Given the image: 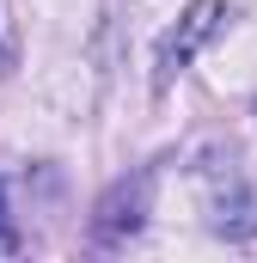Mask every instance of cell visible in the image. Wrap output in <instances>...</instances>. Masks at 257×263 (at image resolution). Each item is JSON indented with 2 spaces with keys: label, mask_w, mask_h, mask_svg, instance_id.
<instances>
[{
  "label": "cell",
  "mask_w": 257,
  "mask_h": 263,
  "mask_svg": "<svg viewBox=\"0 0 257 263\" xmlns=\"http://www.w3.org/2000/svg\"><path fill=\"white\" fill-rule=\"evenodd\" d=\"M196 184L208 190V227L227 233V239H251L257 233V190L245 184V165L227 141H208L196 153Z\"/></svg>",
  "instance_id": "obj_1"
},
{
  "label": "cell",
  "mask_w": 257,
  "mask_h": 263,
  "mask_svg": "<svg viewBox=\"0 0 257 263\" xmlns=\"http://www.w3.org/2000/svg\"><path fill=\"white\" fill-rule=\"evenodd\" d=\"M221 25H227V6H221V0H190V6H184V18L159 37L153 92H166V86H172V80L196 62V49H202V43H214V31H221Z\"/></svg>",
  "instance_id": "obj_2"
},
{
  "label": "cell",
  "mask_w": 257,
  "mask_h": 263,
  "mask_svg": "<svg viewBox=\"0 0 257 263\" xmlns=\"http://www.w3.org/2000/svg\"><path fill=\"white\" fill-rule=\"evenodd\" d=\"M147 208H153V172H135V178H117L98 208H92V239L98 245H123L147 227Z\"/></svg>",
  "instance_id": "obj_3"
},
{
  "label": "cell",
  "mask_w": 257,
  "mask_h": 263,
  "mask_svg": "<svg viewBox=\"0 0 257 263\" xmlns=\"http://www.w3.org/2000/svg\"><path fill=\"white\" fill-rule=\"evenodd\" d=\"M12 245H19V233L6 227V184H0V251H12Z\"/></svg>",
  "instance_id": "obj_4"
}]
</instances>
